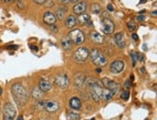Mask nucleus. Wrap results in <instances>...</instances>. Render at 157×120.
<instances>
[{
  "instance_id": "nucleus-1",
  "label": "nucleus",
  "mask_w": 157,
  "mask_h": 120,
  "mask_svg": "<svg viewBox=\"0 0 157 120\" xmlns=\"http://www.w3.org/2000/svg\"><path fill=\"white\" fill-rule=\"evenodd\" d=\"M12 93L13 97L19 107H22L26 104V102L29 99V93L26 88L21 83H15L12 86Z\"/></svg>"
},
{
  "instance_id": "nucleus-2",
  "label": "nucleus",
  "mask_w": 157,
  "mask_h": 120,
  "mask_svg": "<svg viewBox=\"0 0 157 120\" xmlns=\"http://www.w3.org/2000/svg\"><path fill=\"white\" fill-rule=\"evenodd\" d=\"M89 91L92 99L95 102H101L103 99V91L104 89L102 87L101 83L98 81H91L89 84Z\"/></svg>"
},
{
  "instance_id": "nucleus-3",
  "label": "nucleus",
  "mask_w": 157,
  "mask_h": 120,
  "mask_svg": "<svg viewBox=\"0 0 157 120\" xmlns=\"http://www.w3.org/2000/svg\"><path fill=\"white\" fill-rule=\"evenodd\" d=\"M90 54V58H91L92 62L99 66V67H102V66H105L107 64V58L105 56V54L102 51H100L97 49H93L91 51H89Z\"/></svg>"
},
{
  "instance_id": "nucleus-4",
  "label": "nucleus",
  "mask_w": 157,
  "mask_h": 120,
  "mask_svg": "<svg viewBox=\"0 0 157 120\" xmlns=\"http://www.w3.org/2000/svg\"><path fill=\"white\" fill-rule=\"evenodd\" d=\"M17 115L16 107L12 103H6L3 107V120H14Z\"/></svg>"
},
{
  "instance_id": "nucleus-5",
  "label": "nucleus",
  "mask_w": 157,
  "mask_h": 120,
  "mask_svg": "<svg viewBox=\"0 0 157 120\" xmlns=\"http://www.w3.org/2000/svg\"><path fill=\"white\" fill-rule=\"evenodd\" d=\"M69 39L71 40L72 43H74L76 45H81L86 41V36L81 31L80 29H74L69 33L68 35Z\"/></svg>"
},
{
  "instance_id": "nucleus-6",
  "label": "nucleus",
  "mask_w": 157,
  "mask_h": 120,
  "mask_svg": "<svg viewBox=\"0 0 157 120\" xmlns=\"http://www.w3.org/2000/svg\"><path fill=\"white\" fill-rule=\"evenodd\" d=\"M101 28L102 31L104 32L106 35H111L114 32V23L112 20H110L109 17H104L101 21Z\"/></svg>"
},
{
  "instance_id": "nucleus-7",
  "label": "nucleus",
  "mask_w": 157,
  "mask_h": 120,
  "mask_svg": "<svg viewBox=\"0 0 157 120\" xmlns=\"http://www.w3.org/2000/svg\"><path fill=\"white\" fill-rule=\"evenodd\" d=\"M102 84H103V86L106 87V89L112 91L114 95H116L120 89V85L118 84V83L114 81L110 80L109 77H104V79L102 80Z\"/></svg>"
},
{
  "instance_id": "nucleus-8",
  "label": "nucleus",
  "mask_w": 157,
  "mask_h": 120,
  "mask_svg": "<svg viewBox=\"0 0 157 120\" xmlns=\"http://www.w3.org/2000/svg\"><path fill=\"white\" fill-rule=\"evenodd\" d=\"M88 56H89V51H88V49H86V47H78L74 53V58L78 62L86 61V60L88 58Z\"/></svg>"
},
{
  "instance_id": "nucleus-9",
  "label": "nucleus",
  "mask_w": 157,
  "mask_h": 120,
  "mask_svg": "<svg viewBox=\"0 0 157 120\" xmlns=\"http://www.w3.org/2000/svg\"><path fill=\"white\" fill-rule=\"evenodd\" d=\"M54 83H56V85L58 86L59 88L61 89H66L68 88L69 86V77L66 74H60V75H57L56 77V79H54Z\"/></svg>"
},
{
  "instance_id": "nucleus-10",
  "label": "nucleus",
  "mask_w": 157,
  "mask_h": 120,
  "mask_svg": "<svg viewBox=\"0 0 157 120\" xmlns=\"http://www.w3.org/2000/svg\"><path fill=\"white\" fill-rule=\"evenodd\" d=\"M124 69V62L122 60H114L110 66V71L113 74H119Z\"/></svg>"
},
{
  "instance_id": "nucleus-11",
  "label": "nucleus",
  "mask_w": 157,
  "mask_h": 120,
  "mask_svg": "<svg viewBox=\"0 0 157 120\" xmlns=\"http://www.w3.org/2000/svg\"><path fill=\"white\" fill-rule=\"evenodd\" d=\"M43 109L48 112H56L59 109V104L56 101H44Z\"/></svg>"
},
{
  "instance_id": "nucleus-12",
  "label": "nucleus",
  "mask_w": 157,
  "mask_h": 120,
  "mask_svg": "<svg viewBox=\"0 0 157 120\" xmlns=\"http://www.w3.org/2000/svg\"><path fill=\"white\" fill-rule=\"evenodd\" d=\"M87 9V5L84 1H81L76 3V5L73 7V12L76 15H82L83 13H86V11Z\"/></svg>"
},
{
  "instance_id": "nucleus-13",
  "label": "nucleus",
  "mask_w": 157,
  "mask_h": 120,
  "mask_svg": "<svg viewBox=\"0 0 157 120\" xmlns=\"http://www.w3.org/2000/svg\"><path fill=\"white\" fill-rule=\"evenodd\" d=\"M43 21L48 25H54V23L56 21V17L52 12H47L43 17Z\"/></svg>"
},
{
  "instance_id": "nucleus-14",
  "label": "nucleus",
  "mask_w": 157,
  "mask_h": 120,
  "mask_svg": "<svg viewBox=\"0 0 157 120\" xmlns=\"http://www.w3.org/2000/svg\"><path fill=\"white\" fill-rule=\"evenodd\" d=\"M90 38H91L92 42L94 44H103L105 42V37L102 34H100L99 32H96V31H93L91 34H90Z\"/></svg>"
},
{
  "instance_id": "nucleus-15",
  "label": "nucleus",
  "mask_w": 157,
  "mask_h": 120,
  "mask_svg": "<svg viewBox=\"0 0 157 120\" xmlns=\"http://www.w3.org/2000/svg\"><path fill=\"white\" fill-rule=\"evenodd\" d=\"M39 88L43 92H49L52 89V83L47 79H41L39 81Z\"/></svg>"
},
{
  "instance_id": "nucleus-16",
  "label": "nucleus",
  "mask_w": 157,
  "mask_h": 120,
  "mask_svg": "<svg viewBox=\"0 0 157 120\" xmlns=\"http://www.w3.org/2000/svg\"><path fill=\"white\" fill-rule=\"evenodd\" d=\"M114 42L117 45L118 47H125V40H124V34L123 32H118L114 35Z\"/></svg>"
},
{
  "instance_id": "nucleus-17",
  "label": "nucleus",
  "mask_w": 157,
  "mask_h": 120,
  "mask_svg": "<svg viewBox=\"0 0 157 120\" xmlns=\"http://www.w3.org/2000/svg\"><path fill=\"white\" fill-rule=\"evenodd\" d=\"M84 81H86V77L82 73H77L74 77V83L77 88H80L83 84Z\"/></svg>"
},
{
  "instance_id": "nucleus-18",
  "label": "nucleus",
  "mask_w": 157,
  "mask_h": 120,
  "mask_svg": "<svg viewBox=\"0 0 157 120\" xmlns=\"http://www.w3.org/2000/svg\"><path fill=\"white\" fill-rule=\"evenodd\" d=\"M78 17H75L74 15H70V16H68L67 20H66V21H65L66 26L69 27V28H73V27H75L76 25H78Z\"/></svg>"
},
{
  "instance_id": "nucleus-19",
  "label": "nucleus",
  "mask_w": 157,
  "mask_h": 120,
  "mask_svg": "<svg viewBox=\"0 0 157 120\" xmlns=\"http://www.w3.org/2000/svg\"><path fill=\"white\" fill-rule=\"evenodd\" d=\"M78 22H81L82 24H86V25H88V26H93L92 24V21L91 20H90V17L87 15V14H82L80 15V17H78Z\"/></svg>"
},
{
  "instance_id": "nucleus-20",
  "label": "nucleus",
  "mask_w": 157,
  "mask_h": 120,
  "mask_svg": "<svg viewBox=\"0 0 157 120\" xmlns=\"http://www.w3.org/2000/svg\"><path fill=\"white\" fill-rule=\"evenodd\" d=\"M69 105H70V107H72V109L76 110V111H78V110L82 109V102L78 97L71 98L70 101H69Z\"/></svg>"
},
{
  "instance_id": "nucleus-21",
  "label": "nucleus",
  "mask_w": 157,
  "mask_h": 120,
  "mask_svg": "<svg viewBox=\"0 0 157 120\" xmlns=\"http://www.w3.org/2000/svg\"><path fill=\"white\" fill-rule=\"evenodd\" d=\"M67 11H68V9L65 7V6H61V7H59L57 10H56V19H58V20H63L64 19V17H65V15L67 14Z\"/></svg>"
},
{
  "instance_id": "nucleus-22",
  "label": "nucleus",
  "mask_w": 157,
  "mask_h": 120,
  "mask_svg": "<svg viewBox=\"0 0 157 120\" xmlns=\"http://www.w3.org/2000/svg\"><path fill=\"white\" fill-rule=\"evenodd\" d=\"M31 94H32V97H33L35 100H39V99H41L42 97H43L44 92L42 91V90H41L39 87H34V88L32 89Z\"/></svg>"
},
{
  "instance_id": "nucleus-23",
  "label": "nucleus",
  "mask_w": 157,
  "mask_h": 120,
  "mask_svg": "<svg viewBox=\"0 0 157 120\" xmlns=\"http://www.w3.org/2000/svg\"><path fill=\"white\" fill-rule=\"evenodd\" d=\"M61 44H62V47H63L64 50H66V51H70L71 50V47H72V42L69 39V37L64 38L62 40V42H61Z\"/></svg>"
},
{
  "instance_id": "nucleus-24",
  "label": "nucleus",
  "mask_w": 157,
  "mask_h": 120,
  "mask_svg": "<svg viewBox=\"0 0 157 120\" xmlns=\"http://www.w3.org/2000/svg\"><path fill=\"white\" fill-rule=\"evenodd\" d=\"M90 10H91V12H92L93 14L98 15V14L101 13L102 8H101L100 4H98V3H94V4H92L91 6H90Z\"/></svg>"
},
{
  "instance_id": "nucleus-25",
  "label": "nucleus",
  "mask_w": 157,
  "mask_h": 120,
  "mask_svg": "<svg viewBox=\"0 0 157 120\" xmlns=\"http://www.w3.org/2000/svg\"><path fill=\"white\" fill-rule=\"evenodd\" d=\"M113 96H114V94L112 91H110V90L106 89V90H104V91H103V99H105L107 101H109V100H111L112 98H113Z\"/></svg>"
},
{
  "instance_id": "nucleus-26",
  "label": "nucleus",
  "mask_w": 157,
  "mask_h": 120,
  "mask_svg": "<svg viewBox=\"0 0 157 120\" xmlns=\"http://www.w3.org/2000/svg\"><path fill=\"white\" fill-rule=\"evenodd\" d=\"M129 96H130V93L128 90H123V91H121V94H120V98L124 101H127L129 99Z\"/></svg>"
},
{
  "instance_id": "nucleus-27",
  "label": "nucleus",
  "mask_w": 157,
  "mask_h": 120,
  "mask_svg": "<svg viewBox=\"0 0 157 120\" xmlns=\"http://www.w3.org/2000/svg\"><path fill=\"white\" fill-rule=\"evenodd\" d=\"M78 118H80V115H78V113H75L74 111L68 113V119L69 120H78Z\"/></svg>"
},
{
  "instance_id": "nucleus-28",
  "label": "nucleus",
  "mask_w": 157,
  "mask_h": 120,
  "mask_svg": "<svg viewBox=\"0 0 157 120\" xmlns=\"http://www.w3.org/2000/svg\"><path fill=\"white\" fill-rule=\"evenodd\" d=\"M127 27H128V29L130 30V31H134V30L136 29V23L134 22V21H130V22H128V24H127Z\"/></svg>"
},
{
  "instance_id": "nucleus-29",
  "label": "nucleus",
  "mask_w": 157,
  "mask_h": 120,
  "mask_svg": "<svg viewBox=\"0 0 157 120\" xmlns=\"http://www.w3.org/2000/svg\"><path fill=\"white\" fill-rule=\"evenodd\" d=\"M135 57H136V60H139V61H141V62L144 61V55L142 54V53H140V52L135 53Z\"/></svg>"
},
{
  "instance_id": "nucleus-30",
  "label": "nucleus",
  "mask_w": 157,
  "mask_h": 120,
  "mask_svg": "<svg viewBox=\"0 0 157 120\" xmlns=\"http://www.w3.org/2000/svg\"><path fill=\"white\" fill-rule=\"evenodd\" d=\"M17 7L20 9H25V4H23L21 0H17Z\"/></svg>"
},
{
  "instance_id": "nucleus-31",
  "label": "nucleus",
  "mask_w": 157,
  "mask_h": 120,
  "mask_svg": "<svg viewBox=\"0 0 157 120\" xmlns=\"http://www.w3.org/2000/svg\"><path fill=\"white\" fill-rule=\"evenodd\" d=\"M131 85H132V81H131V80H130V81L128 80V81H125V84H124L125 88H130Z\"/></svg>"
},
{
  "instance_id": "nucleus-32",
  "label": "nucleus",
  "mask_w": 157,
  "mask_h": 120,
  "mask_svg": "<svg viewBox=\"0 0 157 120\" xmlns=\"http://www.w3.org/2000/svg\"><path fill=\"white\" fill-rule=\"evenodd\" d=\"M131 57H132V61H133V66H136V57H135L134 52H131Z\"/></svg>"
},
{
  "instance_id": "nucleus-33",
  "label": "nucleus",
  "mask_w": 157,
  "mask_h": 120,
  "mask_svg": "<svg viewBox=\"0 0 157 120\" xmlns=\"http://www.w3.org/2000/svg\"><path fill=\"white\" fill-rule=\"evenodd\" d=\"M33 1L37 4H44L48 1V0H33Z\"/></svg>"
},
{
  "instance_id": "nucleus-34",
  "label": "nucleus",
  "mask_w": 157,
  "mask_h": 120,
  "mask_svg": "<svg viewBox=\"0 0 157 120\" xmlns=\"http://www.w3.org/2000/svg\"><path fill=\"white\" fill-rule=\"evenodd\" d=\"M137 20L140 21H143L146 20V17H144V16H138L137 17Z\"/></svg>"
},
{
  "instance_id": "nucleus-35",
  "label": "nucleus",
  "mask_w": 157,
  "mask_h": 120,
  "mask_svg": "<svg viewBox=\"0 0 157 120\" xmlns=\"http://www.w3.org/2000/svg\"><path fill=\"white\" fill-rule=\"evenodd\" d=\"M107 9H108V11H110V12H113L114 9H113V6L112 5V4H109L108 5V7H107Z\"/></svg>"
},
{
  "instance_id": "nucleus-36",
  "label": "nucleus",
  "mask_w": 157,
  "mask_h": 120,
  "mask_svg": "<svg viewBox=\"0 0 157 120\" xmlns=\"http://www.w3.org/2000/svg\"><path fill=\"white\" fill-rule=\"evenodd\" d=\"M30 47H31V50H33V51H38V47H37V46L30 45Z\"/></svg>"
},
{
  "instance_id": "nucleus-37",
  "label": "nucleus",
  "mask_w": 157,
  "mask_h": 120,
  "mask_svg": "<svg viewBox=\"0 0 157 120\" xmlns=\"http://www.w3.org/2000/svg\"><path fill=\"white\" fill-rule=\"evenodd\" d=\"M132 38H133V39H134L135 41H137V40L139 39V37H138V35H137L136 33H134V34H133V35H132Z\"/></svg>"
},
{
  "instance_id": "nucleus-38",
  "label": "nucleus",
  "mask_w": 157,
  "mask_h": 120,
  "mask_svg": "<svg viewBox=\"0 0 157 120\" xmlns=\"http://www.w3.org/2000/svg\"><path fill=\"white\" fill-rule=\"evenodd\" d=\"M63 4H69L70 3V0H60Z\"/></svg>"
},
{
  "instance_id": "nucleus-39",
  "label": "nucleus",
  "mask_w": 157,
  "mask_h": 120,
  "mask_svg": "<svg viewBox=\"0 0 157 120\" xmlns=\"http://www.w3.org/2000/svg\"><path fill=\"white\" fill-rule=\"evenodd\" d=\"M8 49H9V50H11V49L17 50V46H11V47H8Z\"/></svg>"
},
{
  "instance_id": "nucleus-40",
  "label": "nucleus",
  "mask_w": 157,
  "mask_h": 120,
  "mask_svg": "<svg viewBox=\"0 0 157 120\" xmlns=\"http://www.w3.org/2000/svg\"><path fill=\"white\" fill-rule=\"evenodd\" d=\"M15 0H4V2L5 3H12V2H14Z\"/></svg>"
},
{
  "instance_id": "nucleus-41",
  "label": "nucleus",
  "mask_w": 157,
  "mask_h": 120,
  "mask_svg": "<svg viewBox=\"0 0 157 120\" xmlns=\"http://www.w3.org/2000/svg\"><path fill=\"white\" fill-rule=\"evenodd\" d=\"M141 73H142V74H144V73H146V69H144V67L141 68Z\"/></svg>"
},
{
  "instance_id": "nucleus-42",
  "label": "nucleus",
  "mask_w": 157,
  "mask_h": 120,
  "mask_svg": "<svg viewBox=\"0 0 157 120\" xmlns=\"http://www.w3.org/2000/svg\"><path fill=\"white\" fill-rule=\"evenodd\" d=\"M78 0H70V3H78Z\"/></svg>"
},
{
  "instance_id": "nucleus-43",
  "label": "nucleus",
  "mask_w": 157,
  "mask_h": 120,
  "mask_svg": "<svg viewBox=\"0 0 157 120\" xmlns=\"http://www.w3.org/2000/svg\"><path fill=\"white\" fill-rule=\"evenodd\" d=\"M147 1V0H141L140 1V4H144V3H146Z\"/></svg>"
},
{
  "instance_id": "nucleus-44",
  "label": "nucleus",
  "mask_w": 157,
  "mask_h": 120,
  "mask_svg": "<svg viewBox=\"0 0 157 120\" xmlns=\"http://www.w3.org/2000/svg\"><path fill=\"white\" fill-rule=\"evenodd\" d=\"M17 120H23V117H22V116L21 115V116H19V117L17 118Z\"/></svg>"
},
{
  "instance_id": "nucleus-45",
  "label": "nucleus",
  "mask_w": 157,
  "mask_h": 120,
  "mask_svg": "<svg viewBox=\"0 0 157 120\" xmlns=\"http://www.w3.org/2000/svg\"><path fill=\"white\" fill-rule=\"evenodd\" d=\"M96 72H97V73H101V69H96Z\"/></svg>"
},
{
  "instance_id": "nucleus-46",
  "label": "nucleus",
  "mask_w": 157,
  "mask_h": 120,
  "mask_svg": "<svg viewBox=\"0 0 157 120\" xmlns=\"http://www.w3.org/2000/svg\"><path fill=\"white\" fill-rule=\"evenodd\" d=\"M151 15H153L154 17H156V11H154V12H153V13H152Z\"/></svg>"
},
{
  "instance_id": "nucleus-47",
  "label": "nucleus",
  "mask_w": 157,
  "mask_h": 120,
  "mask_svg": "<svg viewBox=\"0 0 157 120\" xmlns=\"http://www.w3.org/2000/svg\"><path fill=\"white\" fill-rule=\"evenodd\" d=\"M1 95H2V89L0 88V96H1Z\"/></svg>"
}]
</instances>
